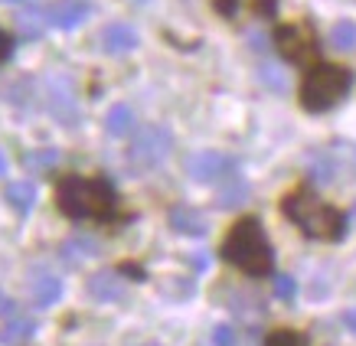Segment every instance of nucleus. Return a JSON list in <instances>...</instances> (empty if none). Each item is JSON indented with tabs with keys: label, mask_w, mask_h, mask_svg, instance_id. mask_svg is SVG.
Here are the masks:
<instances>
[{
	"label": "nucleus",
	"mask_w": 356,
	"mask_h": 346,
	"mask_svg": "<svg viewBox=\"0 0 356 346\" xmlns=\"http://www.w3.org/2000/svg\"><path fill=\"white\" fill-rule=\"evenodd\" d=\"M173 151V134L161 124H147L138 131V138L131 141V163L134 167H157L167 160V154Z\"/></svg>",
	"instance_id": "5"
},
{
	"label": "nucleus",
	"mask_w": 356,
	"mask_h": 346,
	"mask_svg": "<svg viewBox=\"0 0 356 346\" xmlns=\"http://www.w3.org/2000/svg\"><path fill=\"white\" fill-rule=\"evenodd\" d=\"M30 294H33V304H36V307H53V304L63 297V281L53 278V274H36L30 284Z\"/></svg>",
	"instance_id": "12"
},
{
	"label": "nucleus",
	"mask_w": 356,
	"mask_h": 346,
	"mask_svg": "<svg viewBox=\"0 0 356 346\" xmlns=\"http://www.w3.org/2000/svg\"><path fill=\"white\" fill-rule=\"evenodd\" d=\"M170 226L184 236H203L206 232V216L193 206H173L170 209Z\"/></svg>",
	"instance_id": "11"
},
{
	"label": "nucleus",
	"mask_w": 356,
	"mask_h": 346,
	"mask_svg": "<svg viewBox=\"0 0 356 346\" xmlns=\"http://www.w3.org/2000/svg\"><path fill=\"white\" fill-rule=\"evenodd\" d=\"M307 163H311V176L317 180V183H330L337 173V160L330 151H317L307 157Z\"/></svg>",
	"instance_id": "18"
},
{
	"label": "nucleus",
	"mask_w": 356,
	"mask_h": 346,
	"mask_svg": "<svg viewBox=\"0 0 356 346\" xmlns=\"http://www.w3.org/2000/svg\"><path fill=\"white\" fill-rule=\"evenodd\" d=\"M30 163H56V151H49V154H36V157H30Z\"/></svg>",
	"instance_id": "28"
},
{
	"label": "nucleus",
	"mask_w": 356,
	"mask_h": 346,
	"mask_svg": "<svg viewBox=\"0 0 356 346\" xmlns=\"http://www.w3.org/2000/svg\"><path fill=\"white\" fill-rule=\"evenodd\" d=\"M330 46H334V49H340V53L356 49V23H350V20L337 23L334 30H330Z\"/></svg>",
	"instance_id": "19"
},
{
	"label": "nucleus",
	"mask_w": 356,
	"mask_h": 346,
	"mask_svg": "<svg viewBox=\"0 0 356 346\" xmlns=\"http://www.w3.org/2000/svg\"><path fill=\"white\" fill-rule=\"evenodd\" d=\"M294 294H298V281H294L291 274H278V278H275V297L291 301Z\"/></svg>",
	"instance_id": "23"
},
{
	"label": "nucleus",
	"mask_w": 356,
	"mask_h": 346,
	"mask_svg": "<svg viewBox=\"0 0 356 346\" xmlns=\"http://www.w3.org/2000/svg\"><path fill=\"white\" fill-rule=\"evenodd\" d=\"M343 320H346V327H350V330H353V333H356V307H353V311H346V314H343Z\"/></svg>",
	"instance_id": "29"
},
{
	"label": "nucleus",
	"mask_w": 356,
	"mask_h": 346,
	"mask_svg": "<svg viewBox=\"0 0 356 346\" xmlns=\"http://www.w3.org/2000/svg\"><path fill=\"white\" fill-rule=\"evenodd\" d=\"M33 333H36V324H33L30 317H13V320H7L3 333H0V343L17 346V343H23V340H30Z\"/></svg>",
	"instance_id": "17"
},
{
	"label": "nucleus",
	"mask_w": 356,
	"mask_h": 346,
	"mask_svg": "<svg viewBox=\"0 0 356 346\" xmlns=\"http://www.w3.org/2000/svg\"><path fill=\"white\" fill-rule=\"evenodd\" d=\"M281 213L301 229L304 236L321 238V242H337L346 232V216L334 206H327L324 199H317L311 190H294L284 196Z\"/></svg>",
	"instance_id": "3"
},
{
	"label": "nucleus",
	"mask_w": 356,
	"mask_h": 346,
	"mask_svg": "<svg viewBox=\"0 0 356 346\" xmlns=\"http://www.w3.org/2000/svg\"><path fill=\"white\" fill-rule=\"evenodd\" d=\"M213 343L216 346H236V330H232V327H216V330H213Z\"/></svg>",
	"instance_id": "24"
},
{
	"label": "nucleus",
	"mask_w": 356,
	"mask_h": 346,
	"mask_svg": "<svg viewBox=\"0 0 356 346\" xmlns=\"http://www.w3.org/2000/svg\"><path fill=\"white\" fill-rule=\"evenodd\" d=\"M138 30L131 23H108L102 30V49L111 56H124V53H134L138 49Z\"/></svg>",
	"instance_id": "8"
},
{
	"label": "nucleus",
	"mask_w": 356,
	"mask_h": 346,
	"mask_svg": "<svg viewBox=\"0 0 356 346\" xmlns=\"http://www.w3.org/2000/svg\"><path fill=\"white\" fill-rule=\"evenodd\" d=\"M353 85V72L343 65H314L311 72L304 76L301 85V105L307 111H327L334 108L337 101L350 92Z\"/></svg>",
	"instance_id": "4"
},
{
	"label": "nucleus",
	"mask_w": 356,
	"mask_h": 346,
	"mask_svg": "<svg viewBox=\"0 0 356 346\" xmlns=\"http://www.w3.org/2000/svg\"><path fill=\"white\" fill-rule=\"evenodd\" d=\"M3 3H23V0H3Z\"/></svg>",
	"instance_id": "32"
},
{
	"label": "nucleus",
	"mask_w": 356,
	"mask_h": 346,
	"mask_svg": "<svg viewBox=\"0 0 356 346\" xmlns=\"http://www.w3.org/2000/svg\"><path fill=\"white\" fill-rule=\"evenodd\" d=\"M259 79L271 88V92H288V76L281 72L278 65H268V63L259 65Z\"/></svg>",
	"instance_id": "21"
},
{
	"label": "nucleus",
	"mask_w": 356,
	"mask_h": 346,
	"mask_svg": "<svg viewBox=\"0 0 356 346\" xmlns=\"http://www.w3.org/2000/svg\"><path fill=\"white\" fill-rule=\"evenodd\" d=\"M245 199H248V183L238 180V176H229V183L219 190L216 206L219 209H236V206H242Z\"/></svg>",
	"instance_id": "16"
},
{
	"label": "nucleus",
	"mask_w": 356,
	"mask_h": 346,
	"mask_svg": "<svg viewBox=\"0 0 356 346\" xmlns=\"http://www.w3.org/2000/svg\"><path fill=\"white\" fill-rule=\"evenodd\" d=\"M10 49H13V43H10V36H7V33L0 30V65L7 63V59H10Z\"/></svg>",
	"instance_id": "26"
},
{
	"label": "nucleus",
	"mask_w": 356,
	"mask_h": 346,
	"mask_svg": "<svg viewBox=\"0 0 356 346\" xmlns=\"http://www.w3.org/2000/svg\"><path fill=\"white\" fill-rule=\"evenodd\" d=\"M88 0H56L53 7L46 10V17H49V23L53 26H59V30H72V26H79V23L88 17Z\"/></svg>",
	"instance_id": "9"
},
{
	"label": "nucleus",
	"mask_w": 356,
	"mask_h": 346,
	"mask_svg": "<svg viewBox=\"0 0 356 346\" xmlns=\"http://www.w3.org/2000/svg\"><path fill=\"white\" fill-rule=\"evenodd\" d=\"M98 252V245L92 242V238H86V236H76V238H65L63 242V261L65 265H79V261H86V258H92Z\"/></svg>",
	"instance_id": "14"
},
{
	"label": "nucleus",
	"mask_w": 356,
	"mask_h": 346,
	"mask_svg": "<svg viewBox=\"0 0 356 346\" xmlns=\"http://www.w3.org/2000/svg\"><path fill=\"white\" fill-rule=\"evenodd\" d=\"M226 170H232V160L219 151H200L186 160V173L193 176L196 183H213V180H219Z\"/></svg>",
	"instance_id": "7"
},
{
	"label": "nucleus",
	"mask_w": 356,
	"mask_h": 346,
	"mask_svg": "<svg viewBox=\"0 0 356 346\" xmlns=\"http://www.w3.org/2000/svg\"><path fill=\"white\" fill-rule=\"evenodd\" d=\"M222 258L245 271L248 278H268L275 271V255L265 232H261L259 219H238L222 238Z\"/></svg>",
	"instance_id": "2"
},
{
	"label": "nucleus",
	"mask_w": 356,
	"mask_h": 346,
	"mask_svg": "<svg viewBox=\"0 0 356 346\" xmlns=\"http://www.w3.org/2000/svg\"><path fill=\"white\" fill-rule=\"evenodd\" d=\"M151 346H154V343H151Z\"/></svg>",
	"instance_id": "34"
},
{
	"label": "nucleus",
	"mask_w": 356,
	"mask_h": 346,
	"mask_svg": "<svg viewBox=\"0 0 356 346\" xmlns=\"http://www.w3.org/2000/svg\"><path fill=\"white\" fill-rule=\"evenodd\" d=\"M265 346H311L307 343V336L301 333V330H271L268 336H265Z\"/></svg>",
	"instance_id": "20"
},
{
	"label": "nucleus",
	"mask_w": 356,
	"mask_h": 346,
	"mask_svg": "<svg viewBox=\"0 0 356 346\" xmlns=\"http://www.w3.org/2000/svg\"><path fill=\"white\" fill-rule=\"evenodd\" d=\"M17 30H20L26 40H36V36L43 33V13H33V10L20 13V17H17Z\"/></svg>",
	"instance_id": "22"
},
{
	"label": "nucleus",
	"mask_w": 356,
	"mask_h": 346,
	"mask_svg": "<svg viewBox=\"0 0 356 346\" xmlns=\"http://www.w3.org/2000/svg\"><path fill=\"white\" fill-rule=\"evenodd\" d=\"M353 219H356V203H353Z\"/></svg>",
	"instance_id": "33"
},
{
	"label": "nucleus",
	"mask_w": 356,
	"mask_h": 346,
	"mask_svg": "<svg viewBox=\"0 0 356 346\" xmlns=\"http://www.w3.org/2000/svg\"><path fill=\"white\" fill-rule=\"evenodd\" d=\"M275 43H278V53L284 56L288 63H311L314 56H317V40H314L311 26H304V23L281 26L278 36H275Z\"/></svg>",
	"instance_id": "6"
},
{
	"label": "nucleus",
	"mask_w": 356,
	"mask_h": 346,
	"mask_svg": "<svg viewBox=\"0 0 356 346\" xmlns=\"http://www.w3.org/2000/svg\"><path fill=\"white\" fill-rule=\"evenodd\" d=\"M105 131L111 138H124L134 131V111L128 105H111L108 115H105Z\"/></svg>",
	"instance_id": "13"
},
{
	"label": "nucleus",
	"mask_w": 356,
	"mask_h": 346,
	"mask_svg": "<svg viewBox=\"0 0 356 346\" xmlns=\"http://www.w3.org/2000/svg\"><path fill=\"white\" fill-rule=\"evenodd\" d=\"M56 203L69 219H105L115 216L118 209V196L111 190L108 180L98 176H65L59 190H56Z\"/></svg>",
	"instance_id": "1"
},
{
	"label": "nucleus",
	"mask_w": 356,
	"mask_h": 346,
	"mask_svg": "<svg viewBox=\"0 0 356 346\" xmlns=\"http://www.w3.org/2000/svg\"><path fill=\"white\" fill-rule=\"evenodd\" d=\"M88 294L95 297V301H121L124 297V284H121V274H115V271H98V274H92L88 278Z\"/></svg>",
	"instance_id": "10"
},
{
	"label": "nucleus",
	"mask_w": 356,
	"mask_h": 346,
	"mask_svg": "<svg viewBox=\"0 0 356 346\" xmlns=\"http://www.w3.org/2000/svg\"><path fill=\"white\" fill-rule=\"evenodd\" d=\"M248 46H252L255 53H265V49H268V36H265V33H248Z\"/></svg>",
	"instance_id": "25"
},
{
	"label": "nucleus",
	"mask_w": 356,
	"mask_h": 346,
	"mask_svg": "<svg viewBox=\"0 0 356 346\" xmlns=\"http://www.w3.org/2000/svg\"><path fill=\"white\" fill-rule=\"evenodd\" d=\"M13 311H17V307H13V301L3 291H0V314H13Z\"/></svg>",
	"instance_id": "27"
},
{
	"label": "nucleus",
	"mask_w": 356,
	"mask_h": 346,
	"mask_svg": "<svg viewBox=\"0 0 356 346\" xmlns=\"http://www.w3.org/2000/svg\"><path fill=\"white\" fill-rule=\"evenodd\" d=\"M7 173V157H3V151H0V176Z\"/></svg>",
	"instance_id": "31"
},
{
	"label": "nucleus",
	"mask_w": 356,
	"mask_h": 346,
	"mask_svg": "<svg viewBox=\"0 0 356 346\" xmlns=\"http://www.w3.org/2000/svg\"><path fill=\"white\" fill-rule=\"evenodd\" d=\"M206 265H209V258H206V255H193V268L206 271Z\"/></svg>",
	"instance_id": "30"
},
{
	"label": "nucleus",
	"mask_w": 356,
	"mask_h": 346,
	"mask_svg": "<svg viewBox=\"0 0 356 346\" xmlns=\"http://www.w3.org/2000/svg\"><path fill=\"white\" fill-rule=\"evenodd\" d=\"M7 203L17 209V213H30L33 206H36V186L30 180H17V183L7 186Z\"/></svg>",
	"instance_id": "15"
}]
</instances>
